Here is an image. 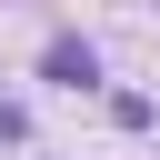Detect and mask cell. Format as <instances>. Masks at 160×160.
<instances>
[{
    "label": "cell",
    "instance_id": "obj_1",
    "mask_svg": "<svg viewBox=\"0 0 160 160\" xmlns=\"http://www.w3.org/2000/svg\"><path fill=\"white\" fill-rule=\"evenodd\" d=\"M50 80H60V90H90V80H100V50H90V40H50Z\"/></svg>",
    "mask_w": 160,
    "mask_h": 160
},
{
    "label": "cell",
    "instance_id": "obj_2",
    "mask_svg": "<svg viewBox=\"0 0 160 160\" xmlns=\"http://www.w3.org/2000/svg\"><path fill=\"white\" fill-rule=\"evenodd\" d=\"M20 130H30V120H20V100H0V140H20Z\"/></svg>",
    "mask_w": 160,
    "mask_h": 160
}]
</instances>
